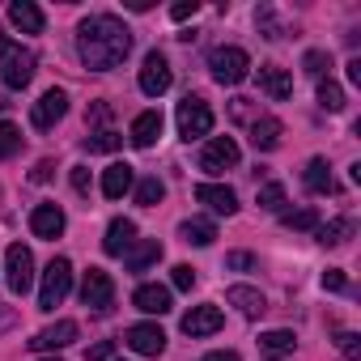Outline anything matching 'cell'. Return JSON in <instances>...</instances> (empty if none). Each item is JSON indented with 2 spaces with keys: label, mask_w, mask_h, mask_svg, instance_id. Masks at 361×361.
Wrapping results in <instances>:
<instances>
[{
  "label": "cell",
  "mask_w": 361,
  "mask_h": 361,
  "mask_svg": "<svg viewBox=\"0 0 361 361\" xmlns=\"http://www.w3.org/2000/svg\"><path fill=\"white\" fill-rule=\"evenodd\" d=\"M128 51H132V30L119 18L94 13V18H85L77 26V56H81L85 68L111 73V68H119L128 60Z\"/></svg>",
  "instance_id": "obj_1"
},
{
  "label": "cell",
  "mask_w": 361,
  "mask_h": 361,
  "mask_svg": "<svg viewBox=\"0 0 361 361\" xmlns=\"http://www.w3.org/2000/svg\"><path fill=\"white\" fill-rule=\"evenodd\" d=\"M35 51L22 47V43H9V39H0V77H5L9 90H26L35 81Z\"/></svg>",
  "instance_id": "obj_2"
},
{
  "label": "cell",
  "mask_w": 361,
  "mask_h": 361,
  "mask_svg": "<svg viewBox=\"0 0 361 361\" xmlns=\"http://www.w3.org/2000/svg\"><path fill=\"white\" fill-rule=\"evenodd\" d=\"M213 132V111L200 94H188L183 102H178V136L183 140H200Z\"/></svg>",
  "instance_id": "obj_3"
},
{
  "label": "cell",
  "mask_w": 361,
  "mask_h": 361,
  "mask_svg": "<svg viewBox=\"0 0 361 361\" xmlns=\"http://www.w3.org/2000/svg\"><path fill=\"white\" fill-rule=\"evenodd\" d=\"M209 68H213V81L217 85H243L247 73H251V60L243 47H217L209 56Z\"/></svg>",
  "instance_id": "obj_4"
},
{
  "label": "cell",
  "mask_w": 361,
  "mask_h": 361,
  "mask_svg": "<svg viewBox=\"0 0 361 361\" xmlns=\"http://www.w3.org/2000/svg\"><path fill=\"white\" fill-rule=\"evenodd\" d=\"M73 289V264L68 259H51L47 272H43V289H39V306L43 310H56Z\"/></svg>",
  "instance_id": "obj_5"
},
{
  "label": "cell",
  "mask_w": 361,
  "mask_h": 361,
  "mask_svg": "<svg viewBox=\"0 0 361 361\" xmlns=\"http://www.w3.org/2000/svg\"><path fill=\"white\" fill-rule=\"evenodd\" d=\"M5 281H9V289L18 298L35 285V255H30V247H22V243L9 247V255H5Z\"/></svg>",
  "instance_id": "obj_6"
},
{
  "label": "cell",
  "mask_w": 361,
  "mask_h": 361,
  "mask_svg": "<svg viewBox=\"0 0 361 361\" xmlns=\"http://www.w3.org/2000/svg\"><path fill=\"white\" fill-rule=\"evenodd\" d=\"M81 302H85L90 310L106 314V310L115 306V281H111L102 268H90V272H85V281H81Z\"/></svg>",
  "instance_id": "obj_7"
},
{
  "label": "cell",
  "mask_w": 361,
  "mask_h": 361,
  "mask_svg": "<svg viewBox=\"0 0 361 361\" xmlns=\"http://www.w3.org/2000/svg\"><path fill=\"white\" fill-rule=\"evenodd\" d=\"M170 64H166V56L161 51H149L145 56V64H140V94H149V98H161L166 90H170Z\"/></svg>",
  "instance_id": "obj_8"
},
{
  "label": "cell",
  "mask_w": 361,
  "mask_h": 361,
  "mask_svg": "<svg viewBox=\"0 0 361 361\" xmlns=\"http://www.w3.org/2000/svg\"><path fill=\"white\" fill-rule=\"evenodd\" d=\"M64 111H68V94H64V90H47V94L35 102L30 123H35L39 132H47V128H56V123L64 119Z\"/></svg>",
  "instance_id": "obj_9"
},
{
  "label": "cell",
  "mask_w": 361,
  "mask_h": 361,
  "mask_svg": "<svg viewBox=\"0 0 361 361\" xmlns=\"http://www.w3.org/2000/svg\"><path fill=\"white\" fill-rule=\"evenodd\" d=\"M200 166L213 170V174L238 166V140H234V136H213V140L204 145V153H200Z\"/></svg>",
  "instance_id": "obj_10"
},
{
  "label": "cell",
  "mask_w": 361,
  "mask_h": 361,
  "mask_svg": "<svg viewBox=\"0 0 361 361\" xmlns=\"http://www.w3.org/2000/svg\"><path fill=\"white\" fill-rule=\"evenodd\" d=\"M123 344L136 348L140 357H157V353L166 348V331H161L157 323H132V327L123 331Z\"/></svg>",
  "instance_id": "obj_11"
},
{
  "label": "cell",
  "mask_w": 361,
  "mask_h": 361,
  "mask_svg": "<svg viewBox=\"0 0 361 361\" xmlns=\"http://www.w3.org/2000/svg\"><path fill=\"white\" fill-rule=\"evenodd\" d=\"M221 323H226L221 306H192L183 314V331L188 336H213V331H221Z\"/></svg>",
  "instance_id": "obj_12"
},
{
  "label": "cell",
  "mask_w": 361,
  "mask_h": 361,
  "mask_svg": "<svg viewBox=\"0 0 361 361\" xmlns=\"http://www.w3.org/2000/svg\"><path fill=\"white\" fill-rule=\"evenodd\" d=\"M77 331H81V327H77L73 319H60L56 327H43V331L30 340V348H39V353H56V348H68V344L77 340Z\"/></svg>",
  "instance_id": "obj_13"
},
{
  "label": "cell",
  "mask_w": 361,
  "mask_h": 361,
  "mask_svg": "<svg viewBox=\"0 0 361 361\" xmlns=\"http://www.w3.org/2000/svg\"><path fill=\"white\" fill-rule=\"evenodd\" d=\"M30 230H35V238H60L64 234V209L60 204H39L35 213H30Z\"/></svg>",
  "instance_id": "obj_14"
},
{
  "label": "cell",
  "mask_w": 361,
  "mask_h": 361,
  "mask_svg": "<svg viewBox=\"0 0 361 361\" xmlns=\"http://www.w3.org/2000/svg\"><path fill=\"white\" fill-rule=\"evenodd\" d=\"M132 243H136V221H128V217H115V221L106 226L102 251H106V255H128V251H132Z\"/></svg>",
  "instance_id": "obj_15"
},
{
  "label": "cell",
  "mask_w": 361,
  "mask_h": 361,
  "mask_svg": "<svg viewBox=\"0 0 361 361\" xmlns=\"http://www.w3.org/2000/svg\"><path fill=\"white\" fill-rule=\"evenodd\" d=\"M132 183H136V174H132V166H128V161H115V166H106V170H102V196H106V200L128 196V192H132Z\"/></svg>",
  "instance_id": "obj_16"
},
{
  "label": "cell",
  "mask_w": 361,
  "mask_h": 361,
  "mask_svg": "<svg viewBox=\"0 0 361 361\" xmlns=\"http://www.w3.org/2000/svg\"><path fill=\"white\" fill-rule=\"evenodd\" d=\"M196 200L209 204L213 213H226V217L238 213V196H234L230 188H221V183H200V188H196Z\"/></svg>",
  "instance_id": "obj_17"
},
{
  "label": "cell",
  "mask_w": 361,
  "mask_h": 361,
  "mask_svg": "<svg viewBox=\"0 0 361 361\" xmlns=\"http://www.w3.org/2000/svg\"><path fill=\"white\" fill-rule=\"evenodd\" d=\"M128 136H132L136 149H153V140L161 136V115H157V111H140V115L132 119V132H128Z\"/></svg>",
  "instance_id": "obj_18"
},
{
  "label": "cell",
  "mask_w": 361,
  "mask_h": 361,
  "mask_svg": "<svg viewBox=\"0 0 361 361\" xmlns=\"http://www.w3.org/2000/svg\"><path fill=\"white\" fill-rule=\"evenodd\" d=\"M281 136H285L281 119H272V115H259V119H251V145H255L259 153L276 149V145H281Z\"/></svg>",
  "instance_id": "obj_19"
},
{
  "label": "cell",
  "mask_w": 361,
  "mask_h": 361,
  "mask_svg": "<svg viewBox=\"0 0 361 361\" xmlns=\"http://www.w3.org/2000/svg\"><path fill=\"white\" fill-rule=\"evenodd\" d=\"M132 306L145 310V314H166L170 310V289L166 285H140L132 293Z\"/></svg>",
  "instance_id": "obj_20"
},
{
  "label": "cell",
  "mask_w": 361,
  "mask_h": 361,
  "mask_svg": "<svg viewBox=\"0 0 361 361\" xmlns=\"http://www.w3.org/2000/svg\"><path fill=\"white\" fill-rule=\"evenodd\" d=\"M259 90H264L268 98H276V102H281V98H289V94H293V77H289L285 68H276V64H264V68H259Z\"/></svg>",
  "instance_id": "obj_21"
},
{
  "label": "cell",
  "mask_w": 361,
  "mask_h": 361,
  "mask_svg": "<svg viewBox=\"0 0 361 361\" xmlns=\"http://www.w3.org/2000/svg\"><path fill=\"white\" fill-rule=\"evenodd\" d=\"M161 259V243L157 238H145V243H132V251L123 255V264H128V272H149L153 264Z\"/></svg>",
  "instance_id": "obj_22"
},
{
  "label": "cell",
  "mask_w": 361,
  "mask_h": 361,
  "mask_svg": "<svg viewBox=\"0 0 361 361\" xmlns=\"http://www.w3.org/2000/svg\"><path fill=\"white\" fill-rule=\"evenodd\" d=\"M302 178H306V188H310L314 196H331V192H336L331 166H327L323 157H310V161H306V174H302Z\"/></svg>",
  "instance_id": "obj_23"
},
{
  "label": "cell",
  "mask_w": 361,
  "mask_h": 361,
  "mask_svg": "<svg viewBox=\"0 0 361 361\" xmlns=\"http://www.w3.org/2000/svg\"><path fill=\"white\" fill-rule=\"evenodd\" d=\"M226 302H230V306H238V310H243V314H251V319L268 310V302H264V293H259V289H251V285H230V293H226Z\"/></svg>",
  "instance_id": "obj_24"
},
{
  "label": "cell",
  "mask_w": 361,
  "mask_h": 361,
  "mask_svg": "<svg viewBox=\"0 0 361 361\" xmlns=\"http://www.w3.org/2000/svg\"><path fill=\"white\" fill-rule=\"evenodd\" d=\"M9 18H13V26L26 30V35H39V30H43V9L35 5V0H13V5H9Z\"/></svg>",
  "instance_id": "obj_25"
},
{
  "label": "cell",
  "mask_w": 361,
  "mask_h": 361,
  "mask_svg": "<svg viewBox=\"0 0 361 361\" xmlns=\"http://www.w3.org/2000/svg\"><path fill=\"white\" fill-rule=\"evenodd\" d=\"M259 348H264L268 357H289V353L298 348V336L285 331V327H276V331H264V336H259Z\"/></svg>",
  "instance_id": "obj_26"
},
{
  "label": "cell",
  "mask_w": 361,
  "mask_h": 361,
  "mask_svg": "<svg viewBox=\"0 0 361 361\" xmlns=\"http://www.w3.org/2000/svg\"><path fill=\"white\" fill-rule=\"evenodd\" d=\"M178 234H183V243H192V247H209V243L217 238V226L204 221V217H192V221L178 226Z\"/></svg>",
  "instance_id": "obj_27"
},
{
  "label": "cell",
  "mask_w": 361,
  "mask_h": 361,
  "mask_svg": "<svg viewBox=\"0 0 361 361\" xmlns=\"http://www.w3.org/2000/svg\"><path fill=\"white\" fill-rule=\"evenodd\" d=\"M348 238H353V221H348V217H336V221L319 226V243H323V247H340V243H348Z\"/></svg>",
  "instance_id": "obj_28"
},
{
  "label": "cell",
  "mask_w": 361,
  "mask_h": 361,
  "mask_svg": "<svg viewBox=\"0 0 361 361\" xmlns=\"http://www.w3.org/2000/svg\"><path fill=\"white\" fill-rule=\"evenodd\" d=\"M319 106L323 111H344V90L331 77H319Z\"/></svg>",
  "instance_id": "obj_29"
},
{
  "label": "cell",
  "mask_w": 361,
  "mask_h": 361,
  "mask_svg": "<svg viewBox=\"0 0 361 361\" xmlns=\"http://www.w3.org/2000/svg\"><path fill=\"white\" fill-rule=\"evenodd\" d=\"M161 196H166V188H161V178H157V174H149V178H140V183H136V204L153 209Z\"/></svg>",
  "instance_id": "obj_30"
},
{
  "label": "cell",
  "mask_w": 361,
  "mask_h": 361,
  "mask_svg": "<svg viewBox=\"0 0 361 361\" xmlns=\"http://www.w3.org/2000/svg\"><path fill=\"white\" fill-rule=\"evenodd\" d=\"M119 145H123V136H119V132H111V128H102V132L85 136V149H90V153H115Z\"/></svg>",
  "instance_id": "obj_31"
},
{
  "label": "cell",
  "mask_w": 361,
  "mask_h": 361,
  "mask_svg": "<svg viewBox=\"0 0 361 361\" xmlns=\"http://www.w3.org/2000/svg\"><path fill=\"white\" fill-rule=\"evenodd\" d=\"M22 149V132L5 119V123H0V161H5V157H13Z\"/></svg>",
  "instance_id": "obj_32"
},
{
  "label": "cell",
  "mask_w": 361,
  "mask_h": 361,
  "mask_svg": "<svg viewBox=\"0 0 361 361\" xmlns=\"http://www.w3.org/2000/svg\"><path fill=\"white\" fill-rule=\"evenodd\" d=\"M259 209L281 213V209H285V188H281V183H264V188H259Z\"/></svg>",
  "instance_id": "obj_33"
},
{
  "label": "cell",
  "mask_w": 361,
  "mask_h": 361,
  "mask_svg": "<svg viewBox=\"0 0 361 361\" xmlns=\"http://www.w3.org/2000/svg\"><path fill=\"white\" fill-rule=\"evenodd\" d=\"M255 26L264 30V39H281L285 30H281V22H276V13L268 9V5H259V13H255Z\"/></svg>",
  "instance_id": "obj_34"
},
{
  "label": "cell",
  "mask_w": 361,
  "mask_h": 361,
  "mask_svg": "<svg viewBox=\"0 0 361 361\" xmlns=\"http://www.w3.org/2000/svg\"><path fill=\"white\" fill-rule=\"evenodd\" d=\"M302 68H306L310 77H323V73L331 68V56H327V51H306V60H302Z\"/></svg>",
  "instance_id": "obj_35"
},
{
  "label": "cell",
  "mask_w": 361,
  "mask_h": 361,
  "mask_svg": "<svg viewBox=\"0 0 361 361\" xmlns=\"http://www.w3.org/2000/svg\"><path fill=\"white\" fill-rule=\"evenodd\" d=\"M285 226H289V230H319V213H314V209L289 213V217H285Z\"/></svg>",
  "instance_id": "obj_36"
},
{
  "label": "cell",
  "mask_w": 361,
  "mask_h": 361,
  "mask_svg": "<svg viewBox=\"0 0 361 361\" xmlns=\"http://www.w3.org/2000/svg\"><path fill=\"white\" fill-rule=\"evenodd\" d=\"M336 348H340L348 361H357V357H361V336H353V331H340V336H336Z\"/></svg>",
  "instance_id": "obj_37"
},
{
  "label": "cell",
  "mask_w": 361,
  "mask_h": 361,
  "mask_svg": "<svg viewBox=\"0 0 361 361\" xmlns=\"http://www.w3.org/2000/svg\"><path fill=\"white\" fill-rule=\"evenodd\" d=\"M192 285H196V268H192V264H178V268H174V289L188 293Z\"/></svg>",
  "instance_id": "obj_38"
},
{
  "label": "cell",
  "mask_w": 361,
  "mask_h": 361,
  "mask_svg": "<svg viewBox=\"0 0 361 361\" xmlns=\"http://www.w3.org/2000/svg\"><path fill=\"white\" fill-rule=\"evenodd\" d=\"M226 264H230L234 272H251V268H255V255H247V251H230Z\"/></svg>",
  "instance_id": "obj_39"
},
{
  "label": "cell",
  "mask_w": 361,
  "mask_h": 361,
  "mask_svg": "<svg viewBox=\"0 0 361 361\" xmlns=\"http://www.w3.org/2000/svg\"><path fill=\"white\" fill-rule=\"evenodd\" d=\"M323 289H336V293H340V289H348L344 268H327V272H323Z\"/></svg>",
  "instance_id": "obj_40"
},
{
  "label": "cell",
  "mask_w": 361,
  "mask_h": 361,
  "mask_svg": "<svg viewBox=\"0 0 361 361\" xmlns=\"http://www.w3.org/2000/svg\"><path fill=\"white\" fill-rule=\"evenodd\" d=\"M196 13H200L196 0H178V5L170 9V18H174V22H188V18H196Z\"/></svg>",
  "instance_id": "obj_41"
},
{
  "label": "cell",
  "mask_w": 361,
  "mask_h": 361,
  "mask_svg": "<svg viewBox=\"0 0 361 361\" xmlns=\"http://www.w3.org/2000/svg\"><path fill=\"white\" fill-rule=\"evenodd\" d=\"M251 102H255V98H234V102H230L234 119H251V115H255V106H251ZM255 119H259V115H255Z\"/></svg>",
  "instance_id": "obj_42"
},
{
  "label": "cell",
  "mask_w": 361,
  "mask_h": 361,
  "mask_svg": "<svg viewBox=\"0 0 361 361\" xmlns=\"http://www.w3.org/2000/svg\"><path fill=\"white\" fill-rule=\"evenodd\" d=\"M111 353H115V344H111V340H102V344H94V348L85 353V361H111Z\"/></svg>",
  "instance_id": "obj_43"
},
{
  "label": "cell",
  "mask_w": 361,
  "mask_h": 361,
  "mask_svg": "<svg viewBox=\"0 0 361 361\" xmlns=\"http://www.w3.org/2000/svg\"><path fill=\"white\" fill-rule=\"evenodd\" d=\"M73 188H77L81 196H90V170H85V166H73Z\"/></svg>",
  "instance_id": "obj_44"
},
{
  "label": "cell",
  "mask_w": 361,
  "mask_h": 361,
  "mask_svg": "<svg viewBox=\"0 0 361 361\" xmlns=\"http://www.w3.org/2000/svg\"><path fill=\"white\" fill-rule=\"evenodd\" d=\"M51 170H56L51 161H39V166L30 170V183H47V178H51Z\"/></svg>",
  "instance_id": "obj_45"
},
{
  "label": "cell",
  "mask_w": 361,
  "mask_h": 361,
  "mask_svg": "<svg viewBox=\"0 0 361 361\" xmlns=\"http://www.w3.org/2000/svg\"><path fill=\"white\" fill-rule=\"evenodd\" d=\"M200 361H243V357H238L234 348H217V353H204Z\"/></svg>",
  "instance_id": "obj_46"
},
{
  "label": "cell",
  "mask_w": 361,
  "mask_h": 361,
  "mask_svg": "<svg viewBox=\"0 0 361 361\" xmlns=\"http://www.w3.org/2000/svg\"><path fill=\"white\" fill-rule=\"evenodd\" d=\"M348 81L361 85V60H348Z\"/></svg>",
  "instance_id": "obj_47"
},
{
  "label": "cell",
  "mask_w": 361,
  "mask_h": 361,
  "mask_svg": "<svg viewBox=\"0 0 361 361\" xmlns=\"http://www.w3.org/2000/svg\"><path fill=\"white\" fill-rule=\"evenodd\" d=\"M9 323H13V310H9V306H5V302H0V331H5V327H9Z\"/></svg>",
  "instance_id": "obj_48"
},
{
  "label": "cell",
  "mask_w": 361,
  "mask_h": 361,
  "mask_svg": "<svg viewBox=\"0 0 361 361\" xmlns=\"http://www.w3.org/2000/svg\"><path fill=\"white\" fill-rule=\"evenodd\" d=\"M106 115H111V111H106V106H94V111H90V123H102V119H106Z\"/></svg>",
  "instance_id": "obj_49"
},
{
  "label": "cell",
  "mask_w": 361,
  "mask_h": 361,
  "mask_svg": "<svg viewBox=\"0 0 361 361\" xmlns=\"http://www.w3.org/2000/svg\"><path fill=\"white\" fill-rule=\"evenodd\" d=\"M39 361H60V357H56V353H47V357H39Z\"/></svg>",
  "instance_id": "obj_50"
}]
</instances>
